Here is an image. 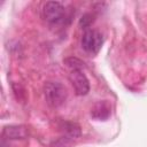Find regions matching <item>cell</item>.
I'll use <instances>...</instances> for the list:
<instances>
[{"instance_id": "obj_2", "label": "cell", "mask_w": 147, "mask_h": 147, "mask_svg": "<svg viewBox=\"0 0 147 147\" xmlns=\"http://www.w3.org/2000/svg\"><path fill=\"white\" fill-rule=\"evenodd\" d=\"M80 44L85 52L90 54H98L103 44V37L100 31L87 29L82 37Z\"/></svg>"}, {"instance_id": "obj_8", "label": "cell", "mask_w": 147, "mask_h": 147, "mask_svg": "<svg viewBox=\"0 0 147 147\" xmlns=\"http://www.w3.org/2000/svg\"><path fill=\"white\" fill-rule=\"evenodd\" d=\"M63 63H64V65H65L69 70H78V69L84 70V68H85V63H84L82 60H79V59H77V57H75V56L65 57V59L63 60Z\"/></svg>"}, {"instance_id": "obj_7", "label": "cell", "mask_w": 147, "mask_h": 147, "mask_svg": "<svg viewBox=\"0 0 147 147\" xmlns=\"http://www.w3.org/2000/svg\"><path fill=\"white\" fill-rule=\"evenodd\" d=\"M60 129L63 133V136L70 138V139H77L80 137L82 134V130L80 126L76 123V122H71V121H63L60 124Z\"/></svg>"}, {"instance_id": "obj_4", "label": "cell", "mask_w": 147, "mask_h": 147, "mask_svg": "<svg viewBox=\"0 0 147 147\" xmlns=\"http://www.w3.org/2000/svg\"><path fill=\"white\" fill-rule=\"evenodd\" d=\"M69 80L77 95H86L90 91V82L84 70H69Z\"/></svg>"}, {"instance_id": "obj_10", "label": "cell", "mask_w": 147, "mask_h": 147, "mask_svg": "<svg viewBox=\"0 0 147 147\" xmlns=\"http://www.w3.org/2000/svg\"><path fill=\"white\" fill-rule=\"evenodd\" d=\"M94 21V16L92 14H85L82 16L80 21H79V25L83 26V29H87Z\"/></svg>"}, {"instance_id": "obj_5", "label": "cell", "mask_w": 147, "mask_h": 147, "mask_svg": "<svg viewBox=\"0 0 147 147\" xmlns=\"http://www.w3.org/2000/svg\"><path fill=\"white\" fill-rule=\"evenodd\" d=\"M110 114H111V105L106 100L98 101L91 108V116L98 121H106L110 116Z\"/></svg>"}, {"instance_id": "obj_6", "label": "cell", "mask_w": 147, "mask_h": 147, "mask_svg": "<svg viewBox=\"0 0 147 147\" xmlns=\"http://www.w3.org/2000/svg\"><path fill=\"white\" fill-rule=\"evenodd\" d=\"M2 136L6 139H25L28 129L24 125H7L2 130Z\"/></svg>"}, {"instance_id": "obj_9", "label": "cell", "mask_w": 147, "mask_h": 147, "mask_svg": "<svg viewBox=\"0 0 147 147\" xmlns=\"http://www.w3.org/2000/svg\"><path fill=\"white\" fill-rule=\"evenodd\" d=\"M72 139L65 137V136H61L60 138H57L56 140H54L52 144H51V147H71L72 145Z\"/></svg>"}, {"instance_id": "obj_1", "label": "cell", "mask_w": 147, "mask_h": 147, "mask_svg": "<svg viewBox=\"0 0 147 147\" xmlns=\"http://www.w3.org/2000/svg\"><path fill=\"white\" fill-rule=\"evenodd\" d=\"M44 95L51 107L57 108L65 102L68 92L63 84L59 82H47L44 85Z\"/></svg>"}, {"instance_id": "obj_3", "label": "cell", "mask_w": 147, "mask_h": 147, "mask_svg": "<svg viewBox=\"0 0 147 147\" xmlns=\"http://www.w3.org/2000/svg\"><path fill=\"white\" fill-rule=\"evenodd\" d=\"M44 18L51 24H59L63 22L65 16V9L59 1H48L42 8Z\"/></svg>"}]
</instances>
